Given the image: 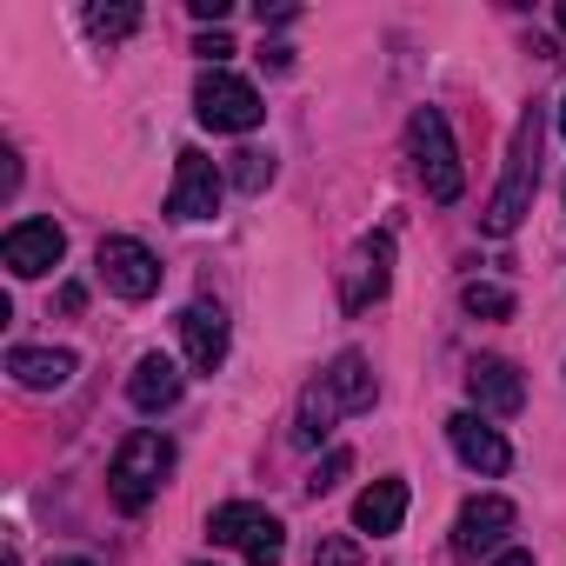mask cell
I'll return each instance as SVG.
<instances>
[{
  "instance_id": "9",
  "label": "cell",
  "mask_w": 566,
  "mask_h": 566,
  "mask_svg": "<svg viewBox=\"0 0 566 566\" xmlns=\"http://www.w3.org/2000/svg\"><path fill=\"white\" fill-rule=\"evenodd\" d=\"M513 500H500V493H480V500H467L460 506V520H453V553L460 559H480V553H493L506 533H513Z\"/></svg>"
},
{
  "instance_id": "15",
  "label": "cell",
  "mask_w": 566,
  "mask_h": 566,
  "mask_svg": "<svg viewBox=\"0 0 566 566\" xmlns=\"http://www.w3.org/2000/svg\"><path fill=\"white\" fill-rule=\"evenodd\" d=\"M74 354H61V347H14L8 354V374L21 380V387H34V394H54V387H67L74 380Z\"/></svg>"
},
{
  "instance_id": "16",
  "label": "cell",
  "mask_w": 566,
  "mask_h": 566,
  "mask_svg": "<svg viewBox=\"0 0 566 566\" xmlns=\"http://www.w3.org/2000/svg\"><path fill=\"white\" fill-rule=\"evenodd\" d=\"M400 520H407V480H374V486L354 500V526L374 533V539L400 533Z\"/></svg>"
},
{
  "instance_id": "21",
  "label": "cell",
  "mask_w": 566,
  "mask_h": 566,
  "mask_svg": "<svg viewBox=\"0 0 566 566\" xmlns=\"http://www.w3.org/2000/svg\"><path fill=\"white\" fill-rule=\"evenodd\" d=\"M347 473H354V453H347V447H334V453H327V460H321V467L307 473V493H334V486H340Z\"/></svg>"
},
{
  "instance_id": "28",
  "label": "cell",
  "mask_w": 566,
  "mask_h": 566,
  "mask_svg": "<svg viewBox=\"0 0 566 566\" xmlns=\"http://www.w3.org/2000/svg\"><path fill=\"white\" fill-rule=\"evenodd\" d=\"M200 566H207V559H200Z\"/></svg>"
},
{
  "instance_id": "18",
  "label": "cell",
  "mask_w": 566,
  "mask_h": 566,
  "mask_svg": "<svg viewBox=\"0 0 566 566\" xmlns=\"http://www.w3.org/2000/svg\"><path fill=\"white\" fill-rule=\"evenodd\" d=\"M227 180H233L240 193H266V187H273V154L240 147V154H233V167H227Z\"/></svg>"
},
{
  "instance_id": "10",
  "label": "cell",
  "mask_w": 566,
  "mask_h": 566,
  "mask_svg": "<svg viewBox=\"0 0 566 566\" xmlns=\"http://www.w3.org/2000/svg\"><path fill=\"white\" fill-rule=\"evenodd\" d=\"M467 394H473L480 413H520V407H526V380H520V367L500 360V354H480V360L467 367Z\"/></svg>"
},
{
  "instance_id": "12",
  "label": "cell",
  "mask_w": 566,
  "mask_h": 566,
  "mask_svg": "<svg viewBox=\"0 0 566 566\" xmlns=\"http://www.w3.org/2000/svg\"><path fill=\"white\" fill-rule=\"evenodd\" d=\"M447 440H453V453H460L473 473H506V467H513V447H506L480 413H453V420H447Z\"/></svg>"
},
{
  "instance_id": "2",
  "label": "cell",
  "mask_w": 566,
  "mask_h": 566,
  "mask_svg": "<svg viewBox=\"0 0 566 566\" xmlns=\"http://www.w3.org/2000/svg\"><path fill=\"white\" fill-rule=\"evenodd\" d=\"M539 134H546V120H539V107H526L520 127H513V147H506V174H500V187H493V200H486V233H513V227L533 213V187H539Z\"/></svg>"
},
{
  "instance_id": "5",
  "label": "cell",
  "mask_w": 566,
  "mask_h": 566,
  "mask_svg": "<svg viewBox=\"0 0 566 566\" xmlns=\"http://www.w3.org/2000/svg\"><path fill=\"white\" fill-rule=\"evenodd\" d=\"M193 114L213 127V134H253L260 120H266V107H260V94L240 81V74H227V67H213V74H200V87H193Z\"/></svg>"
},
{
  "instance_id": "6",
  "label": "cell",
  "mask_w": 566,
  "mask_h": 566,
  "mask_svg": "<svg viewBox=\"0 0 566 566\" xmlns=\"http://www.w3.org/2000/svg\"><path fill=\"white\" fill-rule=\"evenodd\" d=\"M94 260H101V280H107L120 301H154V294H160V260H154L134 233H107V240L94 247Z\"/></svg>"
},
{
  "instance_id": "27",
  "label": "cell",
  "mask_w": 566,
  "mask_h": 566,
  "mask_svg": "<svg viewBox=\"0 0 566 566\" xmlns=\"http://www.w3.org/2000/svg\"><path fill=\"white\" fill-rule=\"evenodd\" d=\"M559 134H566V107H559Z\"/></svg>"
},
{
  "instance_id": "3",
  "label": "cell",
  "mask_w": 566,
  "mask_h": 566,
  "mask_svg": "<svg viewBox=\"0 0 566 566\" xmlns=\"http://www.w3.org/2000/svg\"><path fill=\"white\" fill-rule=\"evenodd\" d=\"M167 473H174V440L154 433V427H140V433L120 440V453H114V467H107V493H114L120 513H147V506L160 500Z\"/></svg>"
},
{
  "instance_id": "13",
  "label": "cell",
  "mask_w": 566,
  "mask_h": 566,
  "mask_svg": "<svg viewBox=\"0 0 566 566\" xmlns=\"http://www.w3.org/2000/svg\"><path fill=\"white\" fill-rule=\"evenodd\" d=\"M180 340H187L193 374H213V367L227 360V314H220L213 301H193V307L180 314Z\"/></svg>"
},
{
  "instance_id": "19",
  "label": "cell",
  "mask_w": 566,
  "mask_h": 566,
  "mask_svg": "<svg viewBox=\"0 0 566 566\" xmlns=\"http://www.w3.org/2000/svg\"><path fill=\"white\" fill-rule=\"evenodd\" d=\"M460 307H467L473 321H506V314H513V294H506V287H493V280H467Z\"/></svg>"
},
{
  "instance_id": "24",
  "label": "cell",
  "mask_w": 566,
  "mask_h": 566,
  "mask_svg": "<svg viewBox=\"0 0 566 566\" xmlns=\"http://www.w3.org/2000/svg\"><path fill=\"white\" fill-rule=\"evenodd\" d=\"M493 566H533V553H500Z\"/></svg>"
},
{
  "instance_id": "11",
  "label": "cell",
  "mask_w": 566,
  "mask_h": 566,
  "mask_svg": "<svg viewBox=\"0 0 566 566\" xmlns=\"http://www.w3.org/2000/svg\"><path fill=\"white\" fill-rule=\"evenodd\" d=\"M387 280H394V233H374V240H360L354 273H347V314L374 307L387 294Z\"/></svg>"
},
{
  "instance_id": "25",
  "label": "cell",
  "mask_w": 566,
  "mask_h": 566,
  "mask_svg": "<svg viewBox=\"0 0 566 566\" xmlns=\"http://www.w3.org/2000/svg\"><path fill=\"white\" fill-rule=\"evenodd\" d=\"M54 566H94V559H54Z\"/></svg>"
},
{
  "instance_id": "4",
  "label": "cell",
  "mask_w": 566,
  "mask_h": 566,
  "mask_svg": "<svg viewBox=\"0 0 566 566\" xmlns=\"http://www.w3.org/2000/svg\"><path fill=\"white\" fill-rule=\"evenodd\" d=\"M407 154H413V174H420L427 200L453 207V200L467 193V167H460V147H453V127H447L440 107H413V120H407Z\"/></svg>"
},
{
  "instance_id": "20",
  "label": "cell",
  "mask_w": 566,
  "mask_h": 566,
  "mask_svg": "<svg viewBox=\"0 0 566 566\" xmlns=\"http://www.w3.org/2000/svg\"><path fill=\"white\" fill-rule=\"evenodd\" d=\"M87 28H94L101 41H127V34L140 28V8H127V0H120V8H87Z\"/></svg>"
},
{
  "instance_id": "7",
  "label": "cell",
  "mask_w": 566,
  "mask_h": 566,
  "mask_svg": "<svg viewBox=\"0 0 566 566\" xmlns=\"http://www.w3.org/2000/svg\"><path fill=\"white\" fill-rule=\"evenodd\" d=\"M61 253H67V233H61L54 220H14L8 240H0V260H8L14 280H41V273H54Z\"/></svg>"
},
{
  "instance_id": "26",
  "label": "cell",
  "mask_w": 566,
  "mask_h": 566,
  "mask_svg": "<svg viewBox=\"0 0 566 566\" xmlns=\"http://www.w3.org/2000/svg\"><path fill=\"white\" fill-rule=\"evenodd\" d=\"M559 28H566V0H559Z\"/></svg>"
},
{
  "instance_id": "8",
  "label": "cell",
  "mask_w": 566,
  "mask_h": 566,
  "mask_svg": "<svg viewBox=\"0 0 566 566\" xmlns=\"http://www.w3.org/2000/svg\"><path fill=\"white\" fill-rule=\"evenodd\" d=\"M167 213H174V220H213V213H220V167H213L200 147H187V154L174 160Z\"/></svg>"
},
{
  "instance_id": "17",
  "label": "cell",
  "mask_w": 566,
  "mask_h": 566,
  "mask_svg": "<svg viewBox=\"0 0 566 566\" xmlns=\"http://www.w3.org/2000/svg\"><path fill=\"white\" fill-rule=\"evenodd\" d=\"M260 520H266V506H253V500H227V506H213L207 533H213V546H247V539L260 533Z\"/></svg>"
},
{
  "instance_id": "1",
  "label": "cell",
  "mask_w": 566,
  "mask_h": 566,
  "mask_svg": "<svg viewBox=\"0 0 566 566\" xmlns=\"http://www.w3.org/2000/svg\"><path fill=\"white\" fill-rule=\"evenodd\" d=\"M374 367H367V354H340L307 394H301V420H294V440L301 447H321L327 433H334V420L340 413H367L374 407Z\"/></svg>"
},
{
  "instance_id": "23",
  "label": "cell",
  "mask_w": 566,
  "mask_h": 566,
  "mask_svg": "<svg viewBox=\"0 0 566 566\" xmlns=\"http://www.w3.org/2000/svg\"><path fill=\"white\" fill-rule=\"evenodd\" d=\"M193 54H207V61H213V67H220V61H227V54H233V41H227V34H200V48H193Z\"/></svg>"
},
{
  "instance_id": "22",
  "label": "cell",
  "mask_w": 566,
  "mask_h": 566,
  "mask_svg": "<svg viewBox=\"0 0 566 566\" xmlns=\"http://www.w3.org/2000/svg\"><path fill=\"white\" fill-rule=\"evenodd\" d=\"M314 566H360L354 539H314Z\"/></svg>"
},
{
  "instance_id": "14",
  "label": "cell",
  "mask_w": 566,
  "mask_h": 566,
  "mask_svg": "<svg viewBox=\"0 0 566 566\" xmlns=\"http://www.w3.org/2000/svg\"><path fill=\"white\" fill-rule=\"evenodd\" d=\"M180 387H187V374H180L167 354H140V367H134V380H127V400H134L140 413H167V407L180 400Z\"/></svg>"
}]
</instances>
